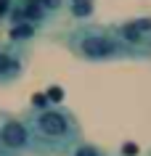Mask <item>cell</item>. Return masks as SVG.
<instances>
[{"instance_id": "3", "label": "cell", "mask_w": 151, "mask_h": 156, "mask_svg": "<svg viewBox=\"0 0 151 156\" xmlns=\"http://www.w3.org/2000/svg\"><path fill=\"white\" fill-rule=\"evenodd\" d=\"M0 140L13 156H24L32 151V138H29V127L24 119L11 114H0Z\"/></svg>"}, {"instance_id": "12", "label": "cell", "mask_w": 151, "mask_h": 156, "mask_svg": "<svg viewBox=\"0 0 151 156\" xmlns=\"http://www.w3.org/2000/svg\"><path fill=\"white\" fill-rule=\"evenodd\" d=\"M0 156H13V154H11V151H8V148L3 146V140H0Z\"/></svg>"}, {"instance_id": "6", "label": "cell", "mask_w": 151, "mask_h": 156, "mask_svg": "<svg viewBox=\"0 0 151 156\" xmlns=\"http://www.w3.org/2000/svg\"><path fill=\"white\" fill-rule=\"evenodd\" d=\"M24 72V56L13 48H0V82H13Z\"/></svg>"}, {"instance_id": "7", "label": "cell", "mask_w": 151, "mask_h": 156, "mask_svg": "<svg viewBox=\"0 0 151 156\" xmlns=\"http://www.w3.org/2000/svg\"><path fill=\"white\" fill-rule=\"evenodd\" d=\"M67 5H69V13L80 21L93 16V0H67Z\"/></svg>"}, {"instance_id": "9", "label": "cell", "mask_w": 151, "mask_h": 156, "mask_svg": "<svg viewBox=\"0 0 151 156\" xmlns=\"http://www.w3.org/2000/svg\"><path fill=\"white\" fill-rule=\"evenodd\" d=\"M34 29H37V27H32V24H13V27H11V40H13V42L32 40V37H34Z\"/></svg>"}, {"instance_id": "2", "label": "cell", "mask_w": 151, "mask_h": 156, "mask_svg": "<svg viewBox=\"0 0 151 156\" xmlns=\"http://www.w3.org/2000/svg\"><path fill=\"white\" fill-rule=\"evenodd\" d=\"M67 48L82 61H119L135 58V53L117 37L114 29L82 24L67 34Z\"/></svg>"}, {"instance_id": "11", "label": "cell", "mask_w": 151, "mask_h": 156, "mask_svg": "<svg viewBox=\"0 0 151 156\" xmlns=\"http://www.w3.org/2000/svg\"><path fill=\"white\" fill-rule=\"evenodd\" d=\"M11 5H13V0H0V19L5 13H11Z\"/></svg>"}, {"instance_id": "5", "label": "cell", "mask_w": 151, "mask_h": 156, "mask_svg": "<svg viewBox=\"0 0 151 156\" xmlns=\"http://www.w3.org/2000/svg\"><path fill=\"white\" fill-rule=\"evenodd\" d=\"M45 13H48V11L42 8L37 0H13V5H11V21H13V24L40 27L42 21H45Z\"/></svg>"}, {"instance_id": "4", "label": "cell", "mask_w": 151, "mask_h": 156, "mask_svg": "<svg viewBox=\"0 0 151 156\" xmlns=\"http://www.w3.org/2000/svg\"><path fill=\"white\" fill-rule=\"evenodd\" d=\"M114 32H117V37L133 50L135 56L151 53V45H149L151 42V19H133V21H125V24H119Z\"/></svg>"}, {"instance_id": "8", "label": "cell", "mask_w": 151, "mask_h": 156, "mask_svg": "<svg viewBox=\"0 0 151 156\" xmlns=\"http://www.w3.org/2000/svg\"><path fill=\"white\" fill-rule=\"evenodd\" d=\"M69 156H111V154H106V151L101 146H95V143H82V140H80V143L72 148Z\"/></svg>"}, {"instance_id": "10", "label": "cell", "mask_w": 151, "mask_h": 156, "mask_svg": "<svg viewBox=\"0 0 151 156\" xmlns=\"http://www.w3.org/2000/svg\"><path fill=\"white\" fill-rule=\"evenodd\" d=\"M37 3H40L45 11H59L61 5H64V0H37Z\"/></svg>"}, {"instance_id": "13", "label": "cell", "mask_w": 151, "mask_h": 156, "mask_svg": "<svg viewBox=\"0 0 151 156\" xmlns=\"http://www.w3.org/2000/svg\"><path fill=\"white\" fill-rule=\"evenodd\" d=\"M149 156H151V154H149Z\"/></svg>"}, {"instance_id": "1", "label": "cell", "mask_w": 151, "mask_h": 156, "mask_svg": "<svg viewBox=\"0 0 151 156\" xmlns=\"http://www.w3.org/2000/svg\"><path fill=\"white\" fill-rule=\"evenodd\" d=\"M24 122L37 156H69L80 143V122L67 106L32 108Z\"/></svg>"}]
</instances>
